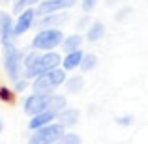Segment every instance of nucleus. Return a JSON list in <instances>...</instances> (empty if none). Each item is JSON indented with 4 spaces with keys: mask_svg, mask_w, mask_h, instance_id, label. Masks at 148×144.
<instances>
[{
    "mask_svg": "<svg viewBox=\"0 0 148 144\" xmlns=\"http://www.w3.org/2000/svg\"><path fill=\"white\" fill-rule=\"evenodd\" d=\"M56 120L64 127H71V126H75V124L79 122V111H75V109H64V111L58 112Z\"/></svg>",
    "mask_w": 148,
    "mask_h": 144,
    "instance_id": "12",
    "label": "nucleus"
},
{
    "mask_svg": "<svg viewBox=\"0 0 148 144\" xmlns=\"http://www.w3.org/2000/svg\"><path fill=\"white\" fill-rule=\"evenodd\" d=\"M25 88H28V79L23 77V79H19L17 83H15V92H23Z\"/></svg>",
    "mask_w": 148,
    "mask_h": 144,
    "instance_id": "20",
    "label": "nucleus"
},
{
    "mask_svg": "<svg viewBox=\"0 0 148 144\" xmlns=\"http://www.w3.org/2000/svg\"><path fill=\"white\" fill-rule=\"evenodd\" d=\"M66 71L60 68L56 69H51V71H45L41 73L40 77H36L32 83V88L34 92H41V94H53L58 86L66 84Z\"/></svg>",
    "mask_w": 148,
    "mask_h": 144,
    "instance_id": "2",
    "label": "nucleus"
},
{
    "mask_svg": "<svg viewBox=\"0 0 148 144\" xmlns=\"http://www.w3.org/2000/svg\"><path fill=\"white\" fill-rule=\"evenodd\" d=\"M23 58L25 54L21 53L13 43L11 45H4V69H6L8 77L13 83H17L19 79H23Z\"/></svg>",
    "mask_w": 148,
    "mask_h": 144,
    "instance_id": "3",
    "label": "nucleus"
},
{
    "mask_svg": "<svg viewBox=\"0 0 148 144\" xmlns=\"http://www.w3.org/2000/svg\"><path fill=\"white\" fill-rule=\"evenodd\" d=\"M96 66H98V56H96V54L88 53V54L83 56V62H81V69H83V71H92Z\"/></svg>",
    "mask_w": 148,
    "mask_h": 144,
    "instance_id": "16",
    "label": "nucleus"
},
{
    "mask_svg": "<svg viewBox=\"0 0 148 144\" xmlns=\"http://www.w3.org/2000/svg\"><path fill=\"white\" fill-rule=\"evenodd\" d=\"M2 2H8V0H2Z\"/></svg>",
    "mask_w": 148,
    "mask_h": 144,
    "instance_id": "24",
    "label": "nucleus"
},
{
    "mask_svg": "<svg viewBox=\"0 0 148 144\" xmlns=\"http://www.w3.org/2000/svg\"><path fill=\"white\" fill-rule=\"evenodd\" d=\"M56 118H58V112H54V111H45V112H40V114L30 116L28 127H30L32 131H36V129H40V127H45V126H49V124H53Z\"/></svg>",
    "mask_w": 148,
    "mask_h": 144,
    "instance_id": "9",
    "label": "nucleus"
},
{
    "mask_svg": "<svg viewBox=\"0 0 148 144\" xmlns=\"http://www.w3.org/2000/svg\"><path fill=\"white\" fill-rule=\"evenodd\" d=\"M56 144H81V137L75 133H64Z\"/></svg>",
    "mask_w": 148,
    "mask_h": 144,
    "instance_id": "18",
    "label": "nucleus"
},
{
    "mask_svg": "<svg viewBox=\"0 0 148 144\" xmlns=\"http://www.w3.org/2000/svg\"><path fill=\"white\" fill-rule=\"evenodd\" d=\"M15 23L11 21V17L4 11H0V41L2 45H11L15 40V32H13Z\"/></svg>",
    "mask_w": 148,
    "mask_h": 144,
    "instance_id": "8",
    "label": "nucleus"
},
{
    "mask_svg": "<svg viewBox=\"0 0 148 144\" xmlns=\"http://www.w3.org/2000/svg\"><path fill=\"white\" fill-rule=\"evenodd\" d=\"M103 36H105V26H103V23L96 21V23H92V25L88 26V30H86V40L88 41H98Z\"/></svg>",
    "mask_w": 148,
    "mask_h": 144,
    "instance_id": "14",
    "label": "nucleus"
},
{
    "mask_svg": "<svg viewBox=\"0 0 148 144\" xmlns=\"http://www.w3.org/2000/svg\"><path fill=\"white\" fill-rule=\"evenodd\" d=\"M36 13H38V11L32 10V8H28V10H25V11H21V13H19L17 21H15V26H13L15 38L26 34L34 25H36Z\"/></svg>",
    "mask_w": 148,
    "mask_h": 144,
    "instance_id": "6",
    "label": "nucleus"
},
{
    "mask_svg": "<svg viewBox=\"0 0 148 144\" xmlns=\"http://www.w3.org/2000/svg\"><path fill=\"white\" fill-rule=\"evenodd\" d=\"M66 97L60 94H41V92H34L32 96H28L23 103V109L28 116L40 114L45 111H54L60 112L66 109Z\"/></svg>",
    "mask_w": 148,
    "mask_h": 144,
    "instance_id": "1",
    "label": "nucleus"
},
{
    "mask_svg": "<svg viewBox=\"0 0 148 144\" xmlns=\"http://www.w3.org/2000/svg\"><path fill=\"white\" fill-rule=\"evenodd\" d=\"M0 99H4V101H11L13 99V94H11L10 90H8V88H0Z\"/></svg>",
    "mask_w": 148,
    "mask_h": 144,
    "instance_id": "21",
    "label": "nucleus"
},
{
    "mask_svg": "<svg viewBox=\"0 0 148 144\" xmlns=\"http://www.w3.org/2000/svg\"><path fill=\"white\" fill-rule=\"evenodd\" d=\"M84 53L83 51H73V53H66V56L62 58V69L64 71H71V69L81 68V62H83Z\"/></svg>",
    "mask_w": 148,
    "mask_h": 144,
    "instance_id": "11",
    "label": "nucleus"
},
{
    "mask_svg": "<svg viewBox=\"0 0 148 144\" xmlns=\"http://www.w3.org/2000/svg\"><path fill=\"white\" fill-rule=\"evenodd\" d=\"M116 122H118L120 126H131V122H133V116H122V118H118Z\"/></svg>",
    "mask_w": 148,
    "mask_h": 144,
    "instance_id": "22",
    "label": "nucleus"
},
{
    "mask_svg": "<svg viewBox=\"0 0 148 144\" xmlns=\"http://www.w3.org/2000/svg\"><path fill=\"white\" fill-rule=\"evenodd\" d=\"M66 133V127L60 122H53L45 127H40L28 139V144H56Z\"/></svg>",
    "mask_w": 148,
    "mask_h": 144,
    "instance_id": "5",
    "label": "nucleus"
},
{
    "mask_svg": "<svg viewBox=\"0 0 148 144\" xmlns=\"http://www.w3.org/2000/svg\"><path fill=\"white\" fill-rule=\"evenodd\" d=\"M96 4H98V0H83L81 8H83V11H92L96 8Z\"/></svg>",
    "mask_w": 148,
    "mask_h": 144,
    "instance_id": "19",
    "label": "nucleus"
},
{
    "mask_svg": "<svg viewBox=\"0 0 148 144\" xmlns=\"http://www.w3.org/2000/svg\"><path fill=\"white\" fill-rule=\"evenodd\" d=\"M73 6H75V0H45V2H40L38 13L40 15L58 13V11H66Z\"/></svg>",
    "mask_w": 148,
    "mask_h": 144,
    "instance_id": "7",
    "label": "nucleus"
},
{
    "mask_svg": "<svg viewBox=\"0 0 148 144\" xmlns=\"http://www.w3.org/2000/svg\"><path fill=\"white\" fill-rule=\"evenodd\" d=\"M84 86V79L83 77H71V79L66 81V90L69 92V94H77V92H81Z\"/></svg>",
    "mask_w": 148,
    "mask_h": 144,
    "instance_id": "15",
    "label": "nucleus"
},
{
    "mask_svg": "<svg viewBox=\"0 0 148 144\" xmlns=\"http://www.w3.org/2000/svg\"><path fill=\"white\" fill-rule=\"evenodd\" d=\"M81 45H83V36H81V34H71V36L64 38V41H62V49H64L66 53L79 51Z\"/></svg>",
    "mask_w": 148,
    "mask_h": 144,
    "instance_id": "13",
    "label": "nucleus"
},
{
    "mask_svg": "<svg viewBox=\"0 0 148 144\" xmlns=\"http://www.w3.org/2000/svg\"><path fill=\"white\" fill-rule=\"evenodd\" d=\"M2 129H4V124H2V120H0V135H2Z\"/></svg>",
    "mask_w": 148,
    "mask_h": 144,
    "instance_id": "23",
    "label": "nucleus"
},
{
    "mask_svg": "<svg viewBox=\"0 0 148 144\" xmlns=\"http://www.w3.org/2000/svg\"><path fill=\"white\" fill-rule=\"evenodd\" d=\"M69 15L68 13H62V11H58V13H49V15H43V17L38 21V26L40 28H58L60 25H64L66 21H68Z\"/></svg>",
    "mask_w": 148,
    "mask_h": 144,
    "instance_id": "10",
    "label": "nucleus"
},
{
    "mask_svg": "<svg viewBox=\"0 0 148 144\" xmlns=\"http://www.w3.org/2000/svg\"><path fill=\"white\" fill-rule=\"evenodd\" d=\"M64 41V34L60 28H41L32 40V49L34 51H54L58 45Z\"/></svg>",
    "mask_w": 148,
    "mask_h": 144,
    "instance_id": "4",
    "label": "nucleus"
},
{
    "mask_svg": "<svg viewBox=\"0 0 148 144\" xmlns=\"http://www.w3.org/2000/svg\"><path fill=\"white\" fill-rule=\"evenodd\" d=\"M40 0H13V13H21V11L32 8L34 4H38Z\"/></svg>",
    "mask_w": 148,
    "mask_h": 144,
    "instance_id": "17",
    "label": "nucleus"
}]
</instances>
